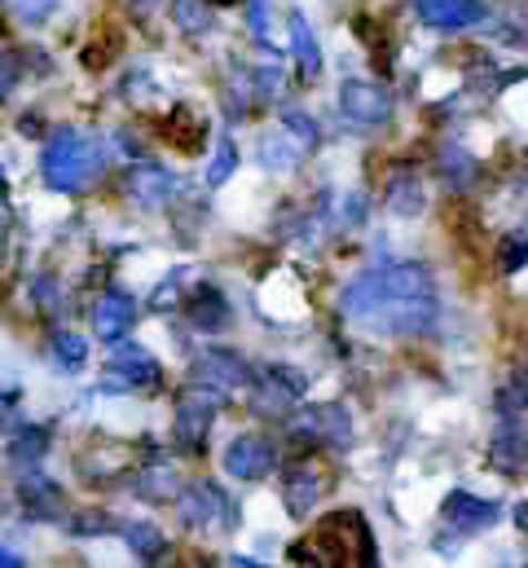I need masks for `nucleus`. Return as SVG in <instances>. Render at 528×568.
<instances>
[{"mask_svg": "<svg viewBox=\"0 0 528 568\" xmlns=\"http://www.w3.org/2000/svg\"><path fill=\"white\" fill-rule=\"evenodd\" d=\"M489 463L502 471V476H525L528 467V436H520V432H498L494 436V449H489Z\"/></svg>", "mask_w": 528, "mask_h": 568, "instance_id": "412c9836", "label": "nucleus"}, {"mask_svg": "<svg viewBox=\"0 0 528 568\" xmlns=\"http://www.w3.org/2000/svg\"><path fill=\"white\" fill-rule=\"evenodd\" d=\"M291 49H295V58H299V75H304V80H317V75H322V53H317V40H313L308 18H304L299 9L291 13Z\"/></svg>", "mask_w": 528, "mask_h": 568, "instance_id": "4be33fe9", "label": "nucleus"}, {"mask_svg": "<svg viewBox=\"0 0 528 568\" xmlns=\"http://www.w3.org/2000/svg\"><path fill=\"white\" fill-rule=\"evenodd\" d=\"M22 22H40V18H49L53 9H58V0H4Z\"/></svg>", "mask_w": 528, "mask_h": 568, "instance_id": "c9c22d12", "label": "nucleus"}, {"mask_svg": "<svg viewBox=\"0 0 528 568\" xmlns=\"http://www.w3.org/2000/svg\"><path fill=\"white\" fill-rule=\"evenodd\" d=\"M18 498H22V507H27V516L35 520H49V516H58L62 511V489L53 485V480H44V476H22V485H18Z\"/></svg>", "mask_w": 528, "mask_h": 568, "instance_id": "aec40b11", "label": "nucleus"}, {"mask_svg": "<svg viewBox=\"0 0 528 568\" xmlns=\"http://www.w3.org/2000/svg\"><path fill=\"white\" fill-rule=\"evenodd\" d=\"M366 221V199L362 194H348L344 199V225H362Z\"/></svg>", "mask_w": 528, "mask_h": 568, "instance_id": "4c0bfd02", "label": "nucleus"}, {"mask_svg": "<svg viewBox=\"0 0 528 568\" xmlns=\"http://www.w3.org/2000/svg\"><path fill=\"white\" fill-rule=\"evenodd\" d=\"M159 379H163V371H159V362L141 344H129V339L111 344L106 388H120V393H129V388H159Z\"/></svg>", "mask_w": 528, "mask_h": 568, "instance_id": "423d86ee", "label": "nucleus"}, {"mask_svg": "<svg viewBox=\"0 0 528 568\" xmlns=\"http://www.w3.org/2000/svg\"><path fill=\"white\" fill-rule=\"evenodd\" d=\"M273 463H277V449L256 432L230 440V449H225V471L238 476V480H264L273 471Z\"/></svg>", "mask_w": 528, "mask_h": 568, "instance_id": "f8f14e48", "label": "nucleus"}, {"mask_svg": "<svg viewBox=\"0 0 528 568\" xmlns=\"http://www.w3.org/2000/svg\"><path fill=\"white\" fill-rule=\"evenodd\" d=\"M291 436L313 445V449H348L353 440V419L344 406H308L295 424H291Z\"/></svg>", "mask_w": 528, "mask_h": 568, "instance_id": "39448f33", "label": "nucleus"}, {"mask_svg": "<svg viewBox=\"0 0 528 568\" xmlns=\"http://www.w3.org/2000/svg\"><path fill=\"white\" fill-rule=\"evenodd\" d=\"M106 168V145L89 133H75V129H62L53 133L44 150H40V172L53 190L62 194H80L89 190Z\"/></svg>", "mask_w": 528, "mask_h": 568, "instance_id": "7ed1b4c3", "label": "nucleus"}, {"mask_svg": "<svg viewBox=\"0 0 528 568\" xmlns=\"http://www.w3.org/2000/svg\"><path fill=\"white\" fill-rule=\"evenodd\" d=\"M304 388H308V379L295 366H264L252 402H256V410H264V415H286V406L299 402Z\"/></svg>", "mask_w": 528, "mask_h": 568, "instance_id": "9d476101", "label": "nucleus"}, {"mask_svg": "<svg viewBox=\"0 0 528 568\" xmlns=\"http://www.w3.org/2000/svg\"><path fill=\"white\" fill-rule=\"evenodd\" d=\"M49 344H53L49 353H53V366H58V371H80V366L89 362V344H84L75 331H53Z\"/></svg>", "mask_w": 528, "mask_h": 568, "instance_id": "bb28decb", "label": "nucleus"}, {"mask_svg": "<svg viewBox=\"0 0 528 568\" xmlns=\"http://www.w3.org/2000/svg\"><path fill=\"white\" fill-rule=\"evenodd\" d=\"M440 172H445V181H449L454 190H471V185L480 181V163H476L463 145H445V154H440Z\"/></svg>", "mask_w": 528, "mask_h": 568, "instance_id": "5701e85b", "label": "nucleus"}, {"mask_svg": "<svg viewBox=\"0 0 528 568\" xmlns=\"http://www.w3.org/2000/svg\"><path fill=\"white\" fill-rule=\"evenodd\" d=\"M247 27L256 31V36H268V4L264 0H252V9H247Z\"/></svg>", "mask_w": 528, "mask_h": 568, "instance_id": "e433bc0d", "label": "nucleus"}, {"mask_svg": "<svg viewBox=\"0 0 528 568\" xmlns=\"http://www.w3.org/2000/svg\"><path fill=\"white\" fill-rule=\"evenodd\" d=\"M207 4H238V0H207Z\"/></svg>", "mask_w": 528, "mask_h": 568, "instance_id": "79ce46f5", "label": "nucleus"}, {"mask_svg": "<svg viewBox=\"0 0 528 568\" xmlns=\"http://www.w3.org/2000/svg\"><path fill=\"white\" fill-rule=\"evenodd\" d=\"M440 516H445V525H449L454 534L471 538V534L489 529V525L502 516V507H498V503H485V498H476V494H467V489H454V494L445 498Z\"/></svg>", "mask_w": 528, "mask_h": 568, "instance_id": "9b49d317", "label": "nucleus"}, {"mask_svg": "<svg viewBox=\"0 0 528 568\" xmlns=\"http://www.w3.org/2000/svg\"><path fill=\"white\" fill-rule=\"evenodd\" d=\"M221 402H225V393H221V388H207V384H194V388L176 402V440H181V449L203 454L207 427L216 419Z\"/></svg>", "mask_w": 528, "mask_h": 568, "instance_id": "20e7f679", "label": "nucleus"}, {"mask_svg": "<svg viewBox=\"0 0 528 568\" xmlns=\"http://www.w3.org/2000/svg\"><path fill=\"white\" fill-rule=\"evenodd\" d=\"M120 534H124V542L132 547V556H141V560H159V556H167V538H163L154 525H145V520L120 525Z\"/></svg>", "mask_w": 528, "mask_h": 568, "instance_id": "b1692460", "label": "nucleus"}, {"mask_svg": "<svg viewBox=\"0 0 528 568\" xmlns=\"http://www.w3.org/2000/svg\"><path fill=\"white\" fill-rule=\"evenodd\" d=\"M132 322H136V304H132V295H124V291H106L98 300V308H93V335L102 344L129 339Z\"/></svg>", "mask_w": 528, "mask_h": 568, "instance_id": "2eb2a0df", "label": "nucleus"}, {"mask_svg": "<svg viewBox=\"0 0 528 568\" xmlns=\"http://www.w3.org/2000/svg\"><path fill=\"white\" fill-rule=\"evenodd\" d=\"M291 560L299 565H379V551H375V538H370V525L362 511H335L317 525L313 542H295L291 547Z\"/></svg>", "mask_w": 528, "mask_h": 568, "instance_id": "f03ea898", "label": "nucleus"}, {"mask_svg": "<svg viewBox=\"0 0 528 568\" xmlns=\"http://www.w3.org/2000/svg\"><path fill=\"white\" fill-rule=\"evenodd\" d=\"M322 494H326L322 467H317L313 458H295V463L286 467V476H282V503H286V511H291V516H308Z\"/></svg>", "mask_w": 528, "mask_h": 568, "instance_id": "1a4fd4ad", "label": "nucleus"}, {"mask_svg": "<svg viewBox=\"0 0 528 568\" xmlns=\"http://www.w3.org/2000/svg\"><path fill=\"white\" fill-rule=\"evenodd\" d=\"M414 9L431 31H467V27L485 22L480 0H414Z\"/></svg>", "mask_w": 528, "mask_h": 568, "instance_id": "4468645a", "label": "nucleus"}, {"mask_svg": "<svg viewBox=\"0 0 528 568\" xmlns=\"http://www.w3.org/2000/svg\"><path fill=\"white\" fill-rule=\"evenodd\" d=\"M194 384H207V388H243V384H256V375H252V366L238 357V353H230V348H207L203 357H199V366H194Z\"/></svg>", "mask_w": 528, "mask_h": 568, "instance_id": "ddd939ff", "label": "nucleus"}, {"mask_svg": "<svg viewBox=\"0 0 528 568\" xmlns=\"http://www.w3.org/2000/svg\"><path fill=\"white\" fill-rule=\"evenodd\" d=\"M0 565L18 568V565H22V556H18V551H9V547H0Z\"/></svg>", "mask_w": 528, "mask_h": 568, "instance_id": "ea45409f", "label": "nucleus"}, {"mask_svg": "<svg viewBox=\"0 0 528 568\" xmlns=\"http://www.w3.org/2000/svg\"><path fill=\"white\" fill-rule=\"evenodd\" d=\"M176 516H181V525H190V529L230 525V520H234V503L225 498V489H221V485L199 480V485H190V489H181V494H176Z\"/></svg>", "mask_w": 528, "mask_h": 568, "instance_id": "0eeeda50", "label": "nucleus"}, {"mask_svg": "<svg viewBox=\"0 0 528 568\" xmlns=\"http://www.w3.org/2000/svg\"><path fill=\"white\" fill-rule=\"evenodd\" d=\"M528 265V234H507L498 243V270L502 274H520Z\"/></svg>", "mask_w": 528, "mask_h": 568, "instance_id": "7c9ffc66", "label": "nucleus"}, {"mask_svg": "<svg viewBox=\"0 0 528 568\" xmlns=\"http://www.w3.org/2000/svg\"><path fill=\"white\" fill-rule=\"evenodd\" d=\"M13 80H18V62H13V58H0V102H4V93L13 89Z\"/></svg>", "mask_w": 528, "mask_h": 568, "instance_id": "58836bf2", "label": "nucleus"}, {"mask_svg": "<svg viewBox=\"0 0 528 568\" xmlns=\"http://www.w3.org/2000/svg\"><path fill=\"white\" fill-rule=\"evenodd\" d=\"M172 18H176V27L190 31V36L212 31V9H207V0H172Z\"/></svg>", "mask_w": 528, "mask_h": 568, "instance_id": "c756f323", "label": "nucleus"}, {"mask_svg": "<svg viewBox=\"0 0 528 568\" xmlns=\"http://www.w3.org/2000/svg\"><path fill=\"white\" fill-rule=\"evenodd\" d=\"M304 150H308V145H299L286 129H282V133H264L256 159H261L264 172H295L299 159H304Z\"/></svg>", "mask_w": 528, "mask_h": 568, "instance_id": "6ab92c4d", "label": "nucleus"}, {"mask_svg": "<svg viewBox=\"0 0 528 568\" xmlns=\"http://www.w3.org/2000/svg\"><path fill=\"white\" fill-rule=\"evenodd\" d=\"M44 454V432L40 427H27L18 440H13V463H35Z\"/></svg>", "mask_w": 528, "mask_h": 568, "instance_id": "f704fd0d", "label": "nucleus"}, {"mask_svg": "<svg viewBox=\"0 0 528 568\" xmlns=\"http://www.w3.org/2000/svg\"><path fill=\"white\" fill-rule=\"evenodd\" d=\"M172 190H176V176L163 163H136L129 172V199L145 212L163 207L172 199Z\"/></svg>", "mask_w": 528, "mask_h": 568, "instance_id": "dca6fc26", "label": "nucleus"}, {"mask_svg": "<svg viewBox=\"0 0 528 568\" xmlns=\"http://www.w3.org/2000/svg\"><path fill=\"white\" fill-rule=\"evenodd\" d=\"M111 529H115V520L102 516V511H80V516H71V534H75V538H93V534H111Z\"/></svg>", "mask_w": 528, "mask_h": 568, "instance_id": "72a5a7b5", "label": "nucleus"}, {"mask_svg": "<svg viewBox=\"0 0 528 568\" xmlns=\"http://www.w3.org/2000/svg\"><path fill=\"white\" fill-rule=\"evenodd\" d=\"M384 203H388L393 216H418V212L427 207V185H423V176L409 172V168H396L393 176H388V185H384Z\"/></svg>", "mask_w": 528, "mask_h": 568, "instance_id": "f3484780", "label": "nucleus"}, {"mask_svg": "<svg viewBox=\"0 0 528 568\" xmlns=\"http://www.w3.org/2000/svg\"><path fill=\"white\" fill-rule=\"evenodd\" d=\"M172 489H181V485H176V471H172L167 463H154L150 471H141V476H136V494H141V498H150V503L172 498Z\"/></svg>", "mask_w": 528, "mask_h": 568, "instance_id": "cd10ccee", "label": "nucleus"}, {"mask_svg": "<svg viewBox=\"0 0 528 568\" xmlns=\"http://www.w3.org/2000/svg\"><path fill=\"white\" fill-rule=\"evenodd\" d=\"M185 313H190V322H194L199 331H221V326H230V304H225V295L212 283H203L190 295Z\"/></svg>", "mask_w": 528, "mask_h": 568, "instance_id": "a211bd4d", "label": "nucleus"}, {"mask_svg": "<svg viewBox=\"0 0 528 568\" xmlns=\"http://www.w3.org/2000/svg\"><path fill=\"white\" fill-rule=\"evenodd\" d=\"M247 84H252V93H256V98H264V102H277V98L286 93V67L261 62V67H252Z\"/></svg>", "mask_w": 528, "mask_h": 568, "instance_id": "c85d7f7f", "label": "nucleus"}, {"mask_svg": "<svg viewBox=\"0 0 528 568\" xmlns=\"http://www.w3.org/2000/svg\"><path fill=\"white\" fill-rule=\"evenodd\" d=\"M498 410L507 415V419H516V415H525L528 410V366H516L502 384H498Z\"/></svg>", "mask_w": 528, "mask_h": 568, "instance_id": "393cba45", "label": "nucleus"}, {"mask_svg": "<svg viewBox=\"0 0 528 568\" xmlns=\"http://www.w3.org/2000/svg\"><path fill=\"white\" fill-rule=\"evenodd\" d=\"M282 129H286L299 145H308V150L322 142V129H317L313 115H304V111H282Z\"/></svg>", "mask_w": 528, "mask_h": 568, "instance_id": "2f4dec72", "label": "nucleus"}, {"mask_svg": "<svg viewBox=\"0 0 528 568\" xmlns=\"http://www.w3.org/2000/svg\"><path fill=\"white\" fill-rule=\"evenodd\" d=\"M339 313L370 326L375 335H396V339L427 335L436 326V300L431 295H396L384 286L379 274H362L344 286Z\"/></svg>", "mask_w": 528, "mask_h": 568, "instance_id": "f257e3e1", "label": "nucleus"}, {"mask_svg": "<svg viewBox=\"0 0 528 568\" xmlns=\"http://www.w3.org/2000/svg\"><path fill=\"white\" fill-rule=\"evenodd\" d=\"M234 168H238V145L230 142V138H221V142H216V154H212V168H207V181L221 185V181L234 176Z\"/></svg>", "mask_w": 528, "mask_h": 568, "instance_id": "473e14b6", "label": "nucleus"}, {"mask_svg": "<svg viewBox=\"0 0 528 568\" xmlns=\"http://www.w3.org/2000/svg\"><path fill=\"white\" fill-rule=\"evenodd\" d=\"M159 129L167 133V142L172 145H185V150H199V145H203V120H194L190 106H176Z\"/></svg>", "mask_w": 528, "mask_h": 568, "instance_id": "a878e982", "label": "nucleus"}, {"mask_svg": "<svg viewBox=\"0 0 528 568\" xmlns=\"http://www.w3.org/2000/svg\"><path fill=\"white\" fill-rule=\"evenodd\" d=\"M339 111L353 120V124H366V129H379L393 120V93L375 80H344L339 89Z\"/></svg>", "mask_w": 528, "mask_h": 568, "instance_id": "6e6552de", "label": "nucleus"}, {"mask_svg": "<svg viewBox=\"0 0 528 568\" xmlns=\"http://www.w3.org/2000/svg\"><path fill=\"white\" fill-rule=\"evenodd\" d=\"M516 525H520V529L528 534V498L520 503V507H516Z\"/></svg>", "mask_w": 528, "mask_h": 568, "instance_id": "a19ab883", "label": "nucleus"}]
</instances>
